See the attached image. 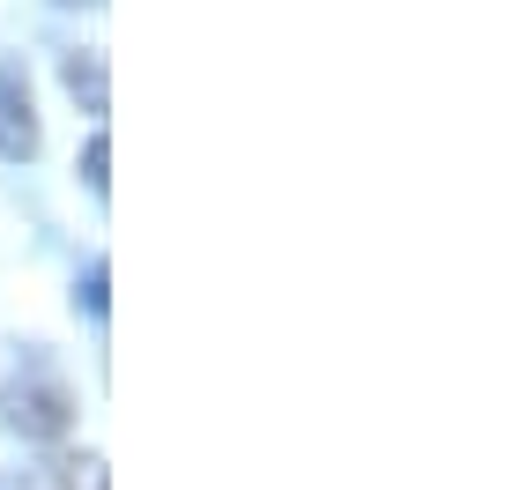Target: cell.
Instances as JSON below:
<instances>
[{
    "label": "cell",
    "instance_id": "277c9868",
    "mask_svg": "<svg viewBox=\"0 0 512 490\" xmlns=\"http://www.w3.org/2000/svg\"><path fill=\"white\" fill-rule=\"evenodd\" d=\"M104 156H112V149H104V134H97V142H90V156H82V164H90V171H82V179H90L97 194H104Z\"/></svg>",
    "mask_w": 512,
    "mask_h": 490
},
{
    "label": "cell",
    "instance_id": "3957f363",
    "mask_svg": "<svg viewBox=\"0 0 512 490\" xmlns=\"http://www.w3.org/2000/svg\"><path fill=\"white\" fill-rule=\"evenodd\" d=\"M67 82H75V97L90 90V112H104V67H97V52H90V60H67Z\"/></svg>",
    "mask_w": 512,
    "mask_h": 490
},
{
    "label": "cell",
    "instance_id": "7a4b0ae2",
    "mask_svg": "<svg viewBox=\"0 0 512 490\" xmlns=\"http://www.w3.org/2000/svg\"><path fill=\"white\" fill-rule=\"evenodd\" d=\"M15 424L38 431V439H60V431H67V387H60V379H30V387H15Z\"/></svg>",
    "mask_w": 512,
    "mask_h": 490
},
{
    "label": "cell",
    "instance_id": "6da1fadb",
    "mask_svg": "<svg viewBox=\"0 0 512 490\" xmlns=\"http://www.w3.org/2000/svg\"><path fill=\"white\" fill-rule=\"evenodd\" d=\"M0 156H38V119L15 67H0Z\"/></svg>",
    "mask_w": 512,
    "mask_h": 490
}]
</instances>
